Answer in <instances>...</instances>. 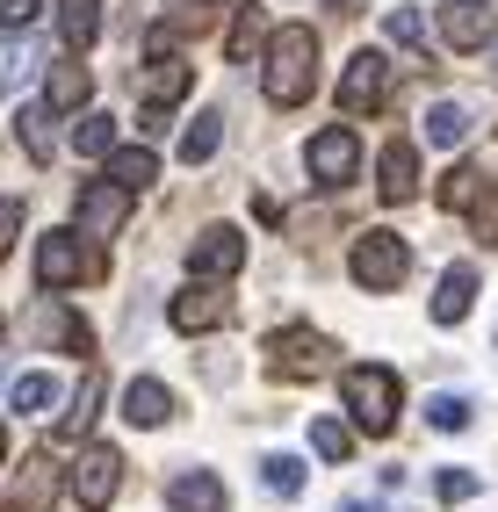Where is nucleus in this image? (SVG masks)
I'll list each match as a JSON object with an SVG mask.
<instances>
[{
  "label": "nucleus",
  "instance_id": "58836bf2",
  "mask_svg": "<svg viewBox=\"0 0 498 512\" xmlns=\"http://www.w3.org/2000/svg\"><path fill=\"white\" fill-rule=\"evenodd\" d=\"M0 455H8V426H0Z\"/></svg>",
  "mask_w": 498,
  "mask_h": 512
},
{
  "label": "nucleus",
  "instance_id": "f8f14e48",
  "mask_svg": "<svg viewBox=\"0 0 498 512\" xmlns=\"http://www.w3.org/2000/svg\"><path fill=\"white\" fill-rule=\"evenodd\" d=\"M441 37H448V51H484L491 0H448V8H441Z\"/></svg>",
  "mask_w": 498,
  "mask_h": 512
},
{
  "label": "nucleus",
  "instance_id": "a211bd4d",
  "mask_svg": "<svg viewBox=\"0 0 498 512\" xmlns=\"http://www.w3.org/2000/svg\"><path fill=\"white\" fill-rule=\"evenodd\" d=\"M58 37L87 51L94 37H102V0H58Z\"/></svg>",
  "mask_w": 498,
  "mask_h": 512
},
{
  "label": "nucleus",
  "instance_id": "7ed1b4c3",
  "mask_svg": "<svg viewBox=\"0 0 498 512\" xmlns=\"http://www.w3.org/2000/svg\"><path fill=\"white\" fill-rule=\"evenodd\" d=\"M102 275H109V260L94 253L80 231H51L37 246V282L44 289H73V282H102Z\"/></svg>",
  "mask_w": 498,
  "mask_h": 512
},
{
  "label": "nucleus",
  "instance_id": "473e14b6",
  "mask_svg": "<svg viewBox=\"0 0 498 512\" xmlns=\"http://www.w3.org/2000/svg\"><path fill=\"white\" fill-rule=\"evenodd\" d=\"M260 476H268V491H282V498L304 491V462H296V455H268V462H260Z\"/></svg>",
  "mask_w": 498,
  "mask_h": 512
},
{
  "label": "nucleus",
  "instance_id": "39448f33",
  "mask_svg": "<svg viewBox=\"0 0 498 512\" xmlns=\"http://www.w3.org/2000/svg\"><path fill=\"white\" fill-rule=\"evenodd\" d=\"M268 361H275V375H289V383H311V375L332 368V339L311 332V325H282L268 339Z\"/></svg>",
  "mask_w": 498,
  "mask_h": 512
},
{
  "label": "nucleus",
  "instance_id": "9b49d317",
  "mask_svg": "<svg viewBox=\"0 0 498 512\" xmlns=\"http://www.w3.org/2000/svg\"><path fill=\"white\" fill-rule=\"evenodd\" d=\"M188 267H195V275H239V267H246V238L231 224H217V231H203L188 246Z\"/></svg>",
  "mask_w": 498,
  "mask_h": 512
},
{
  "label": "nucleus",
  "instance_id": "c9c22d12",
  "mask_svg": "<svg viewBox=\"0 0 498 512\" xmlns=\"http://www.w3.org/2000/svg\"><path fill=\"white\" fill-rule=\"evenodd\" d=\"M441 498H448V505L477 498V469H441Z\"/></svg>",
  "mask_w": 498,
  "mask_h": 512
},
{
  "label": "nucleus",
  "instance_id": "b1692460",
  "mask_svg": "<svg viewBox=\"0 0 498 512\" xmlns=\"http://www.w3.org/2000/svg\"><path fill=\"white\" fill-rule=\"evenodd\" d=\"M260 37H268V15H260L253 0H246V8H239V29H231V44H224V58H231V65H253Z\"/></svg>",
  "mask_w": 498,
  "mask_h": 512
},
{
  "label": "nucleus",
  "instance_id": "c756f323",
  "mask_svg": "<svg viewBox=\"0 0 498 512\" xmlns=\"http://www.w3.org/2000/svg\"><path fill=\"white\" fill-rule=\"evenodd\" d=\"M311 448H318L325 462H347V455H354V426H340V419H318V426H311Z\"/></svg>",
  "mask_w": 498,
  "mask_h": 512
},
{
  "label": "nucleus",
  "instance_id": "2eb2a0df",
  "mask_svg": "<svg viewBox=\"0 0 498 512\" xmlns=\"http://www.w3.org/2000/svg\"><path fill=\"white\" fill-rule=\"evenodd\" d=\"M383 202H412L419 195V145H405V138H390L383 145Z\"/></svg>",
  "mask_w": 498,
  "mask_h": 512
},
{
  "label": "nucleus",
  "instance_id": "9d476101",
  "mask_svg": "<svg viewBox=\"0 0 498 512\" xmlns=\"http://www.w3.org/2000/svg\"><path fill=\"white\" fill-rule=\"evenodd\" d=\"M166 318H174V332H210V325L231 318V296L217 282H188L174 303H166Z\"/></svg>",
  "mask_w": 498,
  "mask_h": 512
},
{
  "label": "nucleus",
  "instance_id": "423d86ee",
  "mask_svg": "<svg viewBox=\"0 0 498 512\" xmlns=\"http://www.w3.org/2000/svg\"><path fill=\"white\" fill-rule=\"evenodd\" d=\"M390 101V58L383 51H354L347 73H340V109L347 116H376Z\"/></svg>",
  "mask_w": 498,
  "mask_h": 512
},
{
  "label": "nucleus",
  "instance_id": "393cba45",
  "mask_svg": "<svg viewBox=\"0 0 498 512\" xmlns=\"http://www.w3.org/2000/svg\"><path fill=\"white\" fill-rule=\"evenodd\" d=\"M37 73V37H15V29H0V87Z\"/></svg>",
  "mask_w": 498,
  "mask_h": 512
},
{
  "label": "nucleus",
  "instance_id": "4c0bfd02",
  "mask_svg": "<svg viewBox=\"0 0 498 512\" xmlns=\"http://www.w3.org/2000/svg\"><path fill=\"white\" fill-rule=\"evenodd\" d=\"M15 224H22V202H15V195H0V246L15 238Z\"/></svg>",
  "mask_w": 498,
  "mask_h": 512
},
{
  "label": "nucleus",
  "instance_id": "f257e3e1",
  "mask_svg": "<svg viewBox=\"0 0 498 512\" xmlns=\"http://www.w3.org/2000/svg\"><path fill=\"white\" fill-rule=\"evenodd\" d=\"M318 87V37L304 22H289V29H275V44H268V101L275 109H296Z\"/></svg>",
  "mask_w": 498,
  "mask_h": 512
},
{
  "label": "nucleus",
  "instance_id": "f704fd0d",
  "mask_svg": "<svg viewBox=\"0 0 498 512\" xmlns=\"http://www.w3.org/2000/svg\"><path fill=\"white\" fill-rule=\"evenodd\" d=\"M94 404H102V375H87V383H80V397H73V412H65V440H80V433H87V419H94Z\"/></svg>",
  "mask_w": 498,
  "mask_h": 512
},
{
  "label": "nucleus",
  "instance_id": "6ab92c4d",
  "mask_svg": "<svg viewBox=\"0 0 498 512\" xmlns=\"http://www.w3.org/2000/svg\"><path fill=\"white\" fill-rule=\"evenodd\" d=\"M462 138H470V109H462V101H434V109H426V145L455 152Z\"/></svg>",
  "mask_w": 498,
  "mask_h": 512
},
{
  "label": "nucleus",
  "instance_id": "e433bc0d",
  "mask_svg": "<svg viewBox=\"0 0 498 512\" xmlns=\"http://www.w3.org/2000/svg\"><path fill=\"white\" fill-rule=\"evenodd\" d=\"M37 22V0H0V29H29Z\"/></svg>",
  "mask_w": 498,
  "mask_h": 512
},
{
  "label": "nucleus",
  "instance_id": "5701e85b",
  "mask_svg": "<svg viewBox=\"0 0 498 512\" xmlns=\"http://www.w3.org/2000/svg\"><path fill=\"white\" fill-rule=\"evenodd\" d=\"M15 123H22V145H29V159L44 166V159H51V123H58V109H51V101H29V109H22Z\"/></svg>",
  "mask_w": 498,
  "mask_h": 512
},
{
  "label": "nucleus",
  "instance_id": "ea45409f",
  "mask_svg": "<svg viewBox=\"0 0 498 512\" xmlns=\"http://www.w3.org/2000/svg\"><path fill=\"white\" fill-rule=\"evenodd\" d=\"M0 332H8V325H0Z\"/></svg>",
  "mask_w": 498,
  "mask_h": 512
},
{
  "label": "nucleus",
  "instance_id": "a878e982",
  "mask_svg": "<svg viewBox=\"0 0 498 512\" xmlns=\"http://www.w3.org/2000/svg\"><path fill=\"white\" fill-rule=\"evenodd\" d=\"M109 181H123V188H152V181H159V159L138 152V145H130V152H109Z\"/></svg>",
  "mask_w": 498,
  "mask_h": 512
},
{
  "label": "nucleus",
  "instance_id": "1a4fd4ad",
  "mask_svg": "<svg viewBox=\"0 0 498 512\" xmlns=\"http://www.w3.org/2000/svg\"><path fill=\"white\" fill-rule=\"evenodd\" d=\"M123 491V455L116 448H87L80 462H73V498L94 512V505H109Z\"/></svg>",
  "mask_w": 498,
  "mask_h": 512
},
{
  "label": "nucleus",
  "instance_id": "aec40b11",
  "mask_svg": "<svg viewBox=\"0 0 498 512\" xmlns=\"http://www.w3.org/2000/svg\"><path fill=\"white\" fill-rule=\"evenodd\" d=\"M217 145H224V109H203L188 123V138H181V166H203Z\"/></svg>",
  "mask_w": 498,
  "mask_h": 512
},
{
  "label": "nucleus",
  "instance_id": "ddd939ff",
  "mask_svg": "<svg viewBox=\"0 0 498 512\" xmlns=\"http://www.w3.org/2000/svg\"><path fill=\"white\" fill-rule=\"evenodd\" d=\"M224 476H210V469H181L174 484H166V505L174 512H224Z\"/></svg>",
  "mask_w": 498,
  "mask_h": 512
},
{
  "label": "nucleus",
  "instance_id": "412c9836",
  "mask_svg": "<svg viewBox=\"0 0 498 512\" xmlns=\"http://www.w3.org/2000/svg\"><path fill=\"white\" fill-rule=\"evenodd\" d=\"M51 404H58V383H51L44 368L15 375V390H8V412H29V419H37V412H51Z\"/></svg>",
  "mask_w": 498,
  "mask_h": 512
},
{
  "label": "nucleus",
  "instance_id": "7c9ffc66",
  "mask_svg": "<svg viewBox=\"0 0 498 512\" xmlns=\"http://www.w3.org/2000/svg\"><path fill=\"white\" fill-rule=\"evenodd\" d=\"M426 419H434L441 433H462V426H470V397H455V390H441V397H426Z\"/></svg>",
  "mask_w": 498,
  "mask_h": 512
},
{
  "label": "nucleus",
  "instance_id": "f03ea898",
  "mask_svg": "<svg viewBox=\"0 0 498 512\" xmlns=\"http://www.w3.org/2000/svg\"><path fill=\"white\" fill-rule=\"evenodd\" d=\"M340 397H347V412H354V426H361V433H390V426H397V404H405L397 375H390V368H376V361L347 368V375H340Z\"/></svg>",
  "mask_w": 498,
  "mask_h": 512
},
{
  "label": "nucleus",
  "instance_id": "4468645a",
  "mask_svg": "<svg viewBox=\"0 0 498 512\" xmlns=\"http://www.w3.org/2000/svg\"><path fill=\"white\" fill-rule=\"evenodd\" d=\"M123 217H130V188H123V181H94V188H80V224H87V231L109 238Z\"/></svg>",
  "mask_w": 498,
  "mask_h": 512
},
{
  "label": "nucleus",
  "instance_id": "bb28decb",
  "mask_svg": "<svg viewBox=\"0 0 498 512\" xmlns=\"http://www.w3.org/2000/svg\"><path fill=\"white\" fill-rule=\"evenodd\" d=\"M44 469H51V448H44L37 462H29V476L15 484V505H22V512H44V505H51V491H58V476H44Z\"/></svg>",
  "mask_w": 498,
  "mask_h": 512
},
{
  "label": "nucleus",
  "instance_id": "f3484780",
  "mask_svg": "<svg viewBox=\"0 0 498 512\" xmlns=\"http://www.w3.org/2000/svg\"><path fill=\"white\" fill-rule=\"evenodd\" d=\"M470 303H477V267H448L434 289V318L455 325V318H470Z\"/></svg>",
  "mask_w": 498,
  "mask_h": 512
},
{
  "label": "nucleus",
  "instance_id": "cd10ccee",
  "mask_svg": "<svg viewBox=\"0 0 498 512\" xmlns=\"http://www.w3.org/2000/svg\"><path fill=\"white\" fill-rule=\"evenodd\" d=\"M44 101H51L58 116H65V109H80V101H87V65H58L51 87H44Z\"/></svg>",
  "mask_w": 498,
  "mask_h": 512
},
{
  "label": "nucleus",
  "instance_id": "c85d7f7f",
  "mask_svg": "<svg viewBox=\"0 0 498 512\" xmlns=\"http://www.w3.org/2000/svg\"><path fill=\"white\" fill-rule=\"evenodd\" d=\"M73 152H80V159H109V152H116V123H109V116H87V123L73 130Z\"/></svg>",
  "mask_w": 498,
  "mask_h": 512
},
{
  "label": "nucleus",
  "instance_id": "20e7f679",
  "mask_svg": "<svg viewBox=\"0 0 498 512\" xmlns=\"http://www.w3.org/2000/svg\"><path fill=\"white\" fill-rule=\"evenodd\" d=\"M347 267H354L361 289H397V282L412 275V253H405V238H397V231H361L354 253H347Z\"/></svg>",
  "mask_w": 498,
  "mask_h": 512
},
{
  "label": "nucleus",
  "instance_id": "0eeeda50",
  "mask_svg": "<svg viewBox=\"0 0 498 512\" xmlns=\"http://www.w3.org/2000/svg\"><path fill=\"white\" fill-rule=\"evenodd\" d=\"M491 188H498V138L484 145V159L448 166V181H441V210H477Z\"/></svg>",
  "mask_w": 498,
  "mask_h": 512
},
{
  "label": "nucleus",
  "instance_id": "2f4dec72",
  "mask_svg": "<svg viewBox=\"0 0 498 512\" xmlns=\"http://www.w3.org/2000/svg\"><path fill=\"white\" fill-rule=\"evenodd\" d=\"M383 37H390V44H405V51H426V22H419V8H390Z\"/></svg>",
  "mask_w": 498,
  "mask_h": 512
},
{
  "label": "nucleus",
  "instance_id": "6e6552de",
  "mask_svg": "<svg viewBox=\"0 0 498 512\" xmlns=\"http://www.w3.org/2000/svg\"><path fill=\"white\" fill-rule=\"evenodd\" d=\"M304 159H311V181L318 188H347L354 166H361V145H354V130H318Z\"/></svg>",
  "mask_w": 498,
  "mask_h": 512
},
{
  "label": "nucleus",
  "instance_id": "4be33fe9",
  "mask_svg": "<svg viewBox=\"0 0 498 512\" xmlns=\"http://www.w3.org/2000/svg\"><path fill=\"white\" fill-rule=\"evenodd\" d=\"M188 80H195L188 65H181L174 51H159V58H152V80H145V94H152V101H166V109H174V101L188 94Z\"/></svg>",
  "mask_w": 498,
  "mask_h": 512
},
{
  "label": "nucleus",
  "instance_id": "dca6fc26",
  "mask_svg": "<svg viewBox=\"0 0 498 512\" xmlns=\"http://www.w3.org/2000/svg\"><path fill=\"white\" fill-rule=\"evenodd\" d=\"M123 419L130 426H166L174 419V390H166L159 375H138V383L123 390Z\"/></svg>",
  "mask_w": 498,
  "mask_h": 512
},
{
  "label": "nucleus",
  "instance_id": "72a5a7b5",
  "mask_svg": "<svg viewBox=\"0 0 498 512\" xmlns=\"http://www.w3.org/2000/svg\"><path fill=\"white\" fill-rule=\"evenodd\" d=\"M166 8H174V37H195L217 22V0H166Z\"/></svg>",
  "mask_w": 498,
  "mask_h": 512
}]
</instances>
